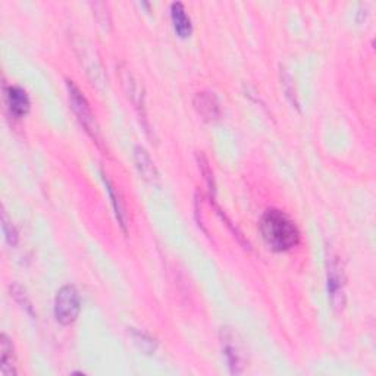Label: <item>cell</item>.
<instances>
[{"instance_id": "3", "label": "cell", "mask_w": 376, "mask_h": 376, "mask_svg": "<svg viewBox=\"0 0 376 376\" xmlns=\"http://www.w3.org/2000/svg\"><path fill=\"white\" fill-rule=\"evenodd\" d=\"M81 310V297L74 285H64L55 297V317L61 325H70L77 321Z\"/></svg>"}, {"instance_id": "9", "label": "cell", "mask_w": 376, "mask_h": 376, "mask_svg": "<svg viewBox=\"0 0 376 376\" xmlns=\"http://www.w3.org/2000/svg\"><path fill=\"white\" fill-rule=\"evenodd\" d=\"M134 163L141 178L150 184H156L159 181V172L155 167V162L151 160L149 151L144 147L137 146L134 149Z\"/></svg>"}, {"instance_id": "11", "label": "cell", "mask_w": 376, "mask_h": 376, "mask_svg": "<svg viewBox=\"0 0 376 376\" xmlns=\"http://www.w3.org/2000/svg\"><path fill=\"white\" fill-rule=\"evenodd\" d=\"M171 19L173 24V30L180 37H190L193 32V24L182 3L175 2L171 5Z\"/></svg>"}, {"instance_id": "15", "label": "cell", "mask_w": 376, "mask_h": 376, "mask_svg": "<svg viewBox=\"0 0 376 376\" xmlns=\"http://www.w3.org/2000/svg\"><path fill=\"white\" fill-rule=\"evenodd\" d=\"M10 296L15 299V301L21 306L22 309H26V312L30 314V316H35L34 313V308H32V303L28 297V294L26 291V288H22L19 284H12L10 285Z\"/></svg>"}, {"instance_id": "6", "label": "cell", "mask_w": 376, "mask_h": 376, "mask_svg": "<svg viewBox=\"0 0 376 376\" xmlns=\"http://www.w3.org/2000/svg\"><path fill=\"white\" fill-rule=\"evenodd\" d=\"M220 344H222L223 356H225V359H227L231 373H234V375L243 373L244 356H243V351H241V346L237 339V334H235L231 328H222Z\"/></svg>"}, {"instance_id": "7", "label": "cell", "mask_w": 376, "mask_h": 376, "mask_svg": "<svg viewBox=\"0 0 376 376\" xmlns=\"http://www.w3.org/2000/svg\"><path fill=\"white\" fill-rule=\"evenodd\" d=\"M193 106L197 113L203 118L205 121H216L220 116V104L215 93L212 91H200L196 93L193 99Z\"/></svg>"}, {"instance_id": "5", "label": "cell", "mask_w": 376, "mask_h": 376, "mask_svg": "<svg viewBox=\"0 0 376 376\" xmlns=\"http://www.w3.org/2000/svg\"><path fill=\"white\" fill-rule=\"evenodd\" d=\"M118 73H120V79H121V84H122V88L126 94V97L131 100V103L134 104V108L137 109L140 118L144 121V125L147 128L143 86L140 84V81L135 78V75L126 66H124V65L118 66Z\"/></svg>"}, {"instance_id": "12", "label": "cell", "mask_w": 376, "mask_h": 376, "mask_svg": "<svg viewBox=\"0 0 376 376\" xmlns=\"http://www.w3.org/2000/svg\"><path fill=\"white\" fill-rule=\"evenodd\" d=\"M0 351H2V357H0V376H15L17 364L14 346H12V341L6 334L0 335Z\"/></svg>"}, {"instance_id": "18", "label": "cell", "mask_w": 376, "mask_h": 376, "mask_svg": "<svg viewBox=\"0 0 376 376\" xmlns=\"http://www.w3.org/2000/svg\"><path fill=\"white\" fill-rule=\"evenodd\" d=\"M2 228H3V234H5V238H6L8 244L12 245V247H15L18 244V241H19V235H18L17 228L14 227V223L9 220L5 210L2 212Z\"/></svg>"}, {"instance_id": "1", "label": "cell", "mask_w": 376, "mask_h": 376, "mask_svg": "<svg viewBox=\"0 0 376 376\" xmlns=\"http://www.w3.org/2000/svg\"><path fill=\"white\" fill-rule=\"evenodd\" d=\"M261 232L265 243L275 252H288L300 243L296 222L279 209H267L262 215Z\"/></svg>"}, {"instance_id": "13", "label": "cell", "mask_w": 376, "mask_h": 376, "mask_svg": "<svg viewBox=\"0 0 376 376\" xmlns=\"http://www.w3.org/2000/svg\"><path fill=\"white\" fill-rule=\"evenodd\" d=\"M102 176H103V182H104V185H106V190H108V194H109V197H111V203H112V206H113L116 219H118V222H120V225H121L122 231L126 232L128 220H126V212H125L124 203L121 202L120 194H118V193L115 191V187L112 185V182L109 181L108 176H106L104 173H102Z\"/></svg>"}, {"instance_id": "8", "label": "cell", "mask_w": 376, "mask_h": 376, "mask_svg": "<svg viewBox=\"0 0 376 376\" xmlns=\"http://www.w3.org/2000/svg\"><path fill=\"white\" fill-rule=\"evenodd\" d=\"M5 99H6L8 109L10 111V113L14 116L22 118V116H26L30 112L31 102H30V97H28V93L24 90L22 87H19V86L6 87Z\"/></svg>"}, {"instance_id": "2", "label": "cell", "mask_w": 376, "mask_h": 376, "mask_svg": "<svg viewBox=\"0 0 376 376\" xmlns=\"http://www.w3.org/2000/svg\"><path fill=\"white\" fill-rule=\"evenodd\" d=\"M66 90H68V99L70 109L74 111L77 120L79 124L84 126L86 133L96 141L97 144H100V133H99V126L96 122V118H94V113L90 108V104L86 99L84 94L81 93V90L75 86L74 81L66 79Z\"/></svg>"}, {"instance_id": "16", "label": "cell", "mask_w": 376, "mask_h": 376, "mask_svg": "<svg viewBox=\"0 0 376 376\" xmlns=\"http://www.w3.org/2000/svg\"><path fill=\"white\" fill-rule=\"evenodd\" d=\"M281 84H282V88H284V91H285V96L294 104V108H297L300 111V103H299V99H297V93H296V88H294V79L288 74V70L282 69V68H281Z\"/></svg>"}, {"instance_id": "14", "label": "cell", "mask_w": 376, "mask_h": 376, "mask_svg": "<svg viewBox=\"0 0 376 376\" xmlns=\"http://www.w3.org/2000/svg\"><path fill=\"white\" fill-rule=\"evenodd\" d=\"M131 337L134 339V344L146 355H153L158 348V343L155 338H151L149 334L138 331L135 328H131Z\"/></svg>"}, {"instance_id": "17", "label": "cell", "mask_w": 376, "mask_h": 376, "mask_svg": "<svg viewBox=\"0 0 376 376\" xmlns=\"http://www.w3.org/2000/svg\"><path fill=\"white\" fill-rule=\"evenodd\" d=\"M91 9H93V14H94V17H96L100 26L103 28H111L112 18H111L109 6L103 2H94V3H91Z\"/></svg>"}, {"instance_id": "4", "label": "cell", "mask_w": 376, "mask_h": 376, "mask_svg": "<svg viewBox=\"0 0 376 376\" xmlns=\"http://www.w3.org/2000/svg\"><path fill=\"white\" fill-rule=\"evenodd\" d=\"M326 287L329 299H331L332 308L341 310L346 304V292H344V274L343 267L338 261V257H331L328 261V272H326Z\"/></svg>"}, {"instance_id": "10", "label": "cell", "mask_w": 376, "mask_h": 376, "mask_svg": "<svg viewBox=\"0 0 376 376\" xmlns=\"http://www.w3.org/2000/svg\"><path fill=\"white\" fill-rule=\"evenodd\" d=\"M77 52L81 57V64L84 65L86 73L90 75L93 84L103 86L104 84V74L100 66V62L96 57H93V52L82 41L79 46H77Z\"/></svg>"}]
</instances>
